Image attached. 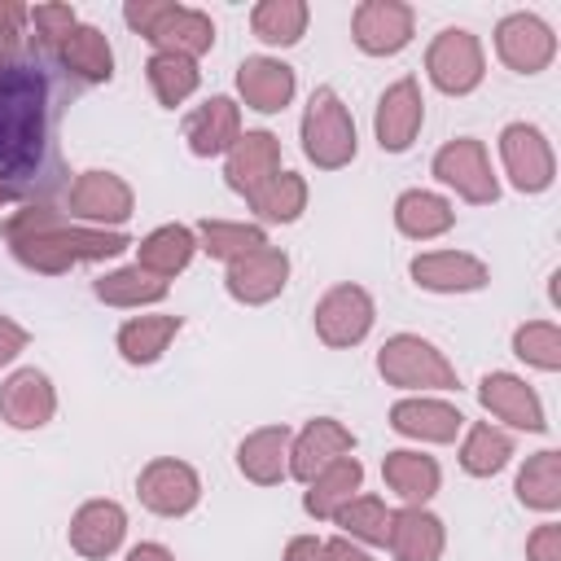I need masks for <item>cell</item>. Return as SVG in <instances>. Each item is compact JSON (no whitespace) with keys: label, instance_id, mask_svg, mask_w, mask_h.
I'll use <instances>...</instances> for the list:
<instances>
[{"label":"cell","instance_id":"obj_20","mask_svg":"<svg viewBox=\"0 0 561 561\" xmlns=\"http://www.w3.org/2000/svg\"><path fill=\"white\" fill-rule=\"evenodd\" d=\"M285 438H289V430L280 425V430H259V434H250L245 443H241V473H250L254 482H276L280 478V460H276V451H285Z\"/></svg>","mask_w":561,"mask_h":561},{"label":"cell","instance_id":"obj_27","mask_svg":"<svg viewBox=\"0 0 561 561\" xmlns=\"http://www.w3.org/2000/svg\"><path fill=\"white\" fill-rule=\"evenodd\" d=\"M504 460H508V438L495 434V430H486V425L473 430V438L465 447V469L469 473H495Z\"/></svg>","mask_w":561,"mask_h":561},{"label":"cell","instance_id":"obj_8","mask_svg":"<svg viewBox=\"0 0 561 561\" xmlns=\"http://www.w3.org/2000/svg\"><path fill=\"white\" fill-rule=\"evenodd\" d=\"M500 53H504L522 75H530L535 66H543V61L552 57V35H548V26H543L539 18L513 13V18L500 22Z\"/></svg>","mask_w":561,"mask_h":561},{"label":"cell","instance_id":"obj_7","mask_svg":"<svg viewBox=\"0 0 561 561\" xmlns=\"http://www.w3.org/2000/svg\"><path fill=\"white\" fill-rule=\"evenodd\" d=\"M123 530H127L123 508L110 504V500H96V504H83V508H79V517H75V526H70V543H75L83 557H110V552L118 548Z\"/></svg>","mask_w":561,"mask_h":561},{"label":"cell","instance_id":"obj_21","mask_svg":"<svg viewBox=\"0 0 561 561\" xmlns=\"http://www.w3.org/2000/svg\"><path fill=\"white\" fill-rule=\"evenodd\" d=\"M280 285H285V259H280V254H263V267L237 263V267L228 272V289H232L237 298H245V302H259V298L276 294Z\"/></svg>","mask_w":561,"mask_h":561},{"label":"cell","instance_id":"obj_26","mask_svg":"<svg viewBox=\"0 0 561 561\" xmlns=\"http://www.w3.org/2000/svg\"><path fill=\"white\" fill-rule=\"evenodd\" d=\"M302 22H307L302 4H263V9H254V31L267 44H294Z\"/></svg>","mask_w":561,"mask_h":561},{"label":"cell","instance_id":"obj_24","mask_svg":"<svg viewBox=\"0 0 561 561\" xmlns=\"http://www.w3.org/2000/svg\"><path fill=\"white\" fill-rule=\"evenodd\" d=\"M386 478H390L408 500H425V495L438 486L434 460H421V456H412V451H394V456L386 460Z\"/></svg>","mask_w":561,"mask_h":561},{"label":"cell","instance_id":"obj_9","mask_svg":"<svg viewBox=\"0 0 561 561\" xmlns=\"http://www.w3.org/2000/svg\"><path fill=\"white\" fill-rule=\"evenodd\" d=\"M421 123V101H416V88L403 79L394 83L386 96H381V114H377V136H381V149L399 153L412 145V131Z\"/></svg>","mask_w":561,"mask_h":561},{"label":"cell","instance_id":"obj_28","mask_svg":"<svg viewBox=\"0 0 561 561\" xmlns=\"http://www.w3.org/2000/svg\"><path fill=\"white\" fill-rule=\"evenodd\" d=\"M337 517H342L346 530H355V535H364V539H373V543H386V539L394 535V526H390L394 517H390L377 500H359L355 508H342Z\"/></svg>","mask_w":561,"mask_h":561},{"label":"cell","instance_id":"obj_3","mask_svg":"<svg viewBox=\"0 0 561 561\" xmlns=\"http://www.w3.org/2000/svg\"><path fill=\"white\" fill-rule=\"evenodd\" d=\"M127 22L131 26H140L153 44H184V48H206L210 39H215V31H210V22L202 18V13H188V9H171V4H162V9H149V4H127Z\"/></svg>","mask_w":561,"mask_h":561},{"label":"cell","instance_id":"obj_16","mask_svg":"<svg viewBox=\"0 0 561 561\" xmlns=\"http://www.w3.org/2000/svg\"><path fill=\"white\" fill-rule=\"evenodd\" d=\"M412 276L430 289H478L486 280L482 263L473 259H456V254H438V259H416Z\"/></svg>","mask_w":561,"mask_h":561},{"label":"cell","instance_id":"obj_2","mask_svg":"<svg viewBox=\"0 0 561 561\" xmlns=\"http://www.w3.org/2000/svg\"><path fill=\"white\" fill-rule=\"evenodd\" d=\"M302 140H307V153L320 167H342L355 153V127L346 123L333 88H316L311 110H307V123H302Z\"/></svg>","mask_w":561,"mask_h":561},{"label":"cell","instance_id":"obj_13","mask_svg":"<svg viewBox=\"0 0 561 561\" xmlns=\"http://www.w3.org/2000/svg\"><path fill=\"white\" fill-rule=\"evenodd\" d=\"M482 403H486V408H495L500 416H508L513 425H526V430H543V416H539V403H535V394H530L522 381L504 377V373H495V377H486V381H482Z\"/></svg>","mask_w":561,"mask_h":561},{"label":"cell","instance_id":"obj_17","mask_svg":"<svg viewBox=\"0 0 561 561\" xmlns=\"http://www.w3.org/2000/svg\"><path fill=\"white\" fill-rule=\"evenodd\" d=\"M390 425L399 434H425V438H451L460 425V412L438 408V403H399L390 412Z\"/></svg>","mask_w":561,"mask_h":561},{"label":"cell","instance_id":"obj_18","mask_svg":"<svg viewBox=\"0 0 561 561\" xmlns=\"http://www.w3.org/2000/svg\"><path fill=\"white\" fill-rule=\"evenodd\" d=\"M394 215H399V228L412 232V237H434V232H443L451 224L447 202L434 197V193H403Z\"/></svg>","mask_w":561,"mask_h":561},{"label":"cell","instance_id":"obj_14","mask_svg":"<svg viewBox=\"0 0 561 561\" xmlns=\"http://www.w3.org/2000/svg\"><path fill=\"white\" fill-rule=\"evenodd\" d=\"M237 131V114H232V101L228 96H215L206 101L193 118H188V140H193V153H219Z\"/></svg>","mask_w":561,"mask_h":561},{"label":"cell","instance_id":"obj_25","mask_svg":"<svg viewBox=\"0 0 561 561\" xmlns=\"http://www.w3.org/2000/svg\"><path fill=\"white\" fill-rule=\"evenodd\" d=\"M66 66H70V70H79L88 83L110 79V48H105L101 31L79 26V31L70 35V61H66Z\"/></svg>","mask_w":561,"mask_h":561},{"label":"cell","instance_id":"obj_22","mask_svg":"<svg viewBox=\"0 0 561 561\" xmlns=\"http://www.w3.org/2000/svg\"><path fill=\"white\" fill-rule=\"evenodd\" d=\"M149 79H153L162 105H175V101H184V96L197 88V70H193V61L180 57V53H158V57L149 61Z\"/></svg>","mask_w":561,"mask_h":561},{"label":"cell","instance_id":"obj_5","mask_svg":"<svg viewBox=\"0 0 561 561\" xmlns=\"http://www.w3.org/2000/svg\"><path fill=\"white\" fill-rule=\"evenodd\" d=\"M316 324H320L324 342H333V346L359 342V337L368 333V324H373V302H368V294H364V289L342 285V289H333V294L320 302Z\"/></svg>","mask_w":561,"mask_h":561},{"label":"cell","instance_id":"obj_23","mask_svg":"<svg viewBox=\"0 0 561 561\" xmlns=\"http://www.w3.org/2000/svg\"><path fill=\"white\" fill-rule=\"evenodd\" d=\"M188 254H193V232H188V228H158V232L140 245V259H145L158 276L180 272V267L188 263Z\"/></svg>","mask_w":561,"mask_h":561},{"label":"cell","instance_id":"obj_12","mask_svg":"<svg viewBox=\"0 0 561 561\" xmlns=\"http://www.w3.org/2000/svg\"><path fill=\"white\" fill-rule=\"evenodd\" d=\"M0 408H4L9 425H22V430H31V425H44V416H48V408H53V394H48V381H44V373H35V368L18 373V377L4 386V394H0Z\"/></svg>","mask_w":561,"mask_h":561},{"label":"cell","instance_id":"obj_11","mask_svg":"<svg viewBox=\"0 0 561 561\" xmlns=\"http://www.w3.org/2000/svg\"><path fill=\"white\" fill-rule=\"evenodd\" d=\"M355 39L364 53H394L408 44V9L399 4H364L355 13Z\"/></svg>","mask_w":561,"mask_h":561},{"label":"cell","instance_id":"obj_29","mask_svg":"<svg viewBox=\"0 0 561 561\" xmlns=\"http://www.w3.org/2000/svg\"><path fill=\"white\" fill-rule=\"evenodd\" d=\"M206 250L228 259V254H254L263 250V232L259 228H224V224H206Z\"/></svg>","mask_w":561,"mask_h":561},{"label":"cell","instance_id":"obj_10","mask_svg":"<svg viewBox=\"0 0 561 561\" xmlns=\"http://www.w3.org/2000/svg\"><path fill=\"white\" fill-rule=\"evenodd\" d=\"M237 83H241V92H245V101H250L254 110L272 114V110H280V105L289 101V92H294V70L280 66V61L250 57V61L241 66Z\"/></svg>","mask_w":561,"mask_h":561},{"label":"cell","instance_id":"obj_31","mask_svg":"<svg viewBox=\"0 0 561 561\" xmlns=\"http://www.w3.org/2000/svg\"><path fill=\"white\" fill-rule=\"evenodd\" d=\"M22 342H26V337H22V329H18V324H9V320H0V364H4V359H13Z\"/></svg>","mask_w":561,"mask_h":561},{"label":"cell","instance_id":"obj_32","mask_svg":"<svg viewBox=\"0 0 561 561\" xmlns=\"http://www.w3.org/2000/svg\"><path fill=\"white\" fill-rule=\"evenodd\" d=\"M127 561H171V552L162 543H140V548H131Z\"/></svg>","mask_w":561,"mask_h":561},{"label":"cell","instance_id":"obj_15","mask_svg":"<svg viewBox=\"0 0 561 561\" xmlns=\"http://www.w3.org/2000/svg\"><path fill=\"white\" fill-rule=\"evenodd\" d=\"M175 329H180L175 316H140V320H131V324L118 329V346H123V355L131 364H149V359L162 355V346H167V337Z\"/></svg>","mask_w":561,"mask_h":561},{"label":"cell","instance_id":"obj_4","mask_svg":"<svg viewBox=\"0 0 561 561\" xmlns=\"http://www.w3.org/2000/svg\"><path fill=\"white\" fill-rule=\"evenodd\" d=\"M140 500L153 508V513H188L197 504V473L180 460H153L145 473H140Z\"/></svg>","mask_w":561,"mask_h":561},{"label":"cell","instance_id":"obj_6","mask_svg":"<svg viewBox=\"0 0 561 561\" xmlns=\"http://www.w3.org/2000/svg\"><path fill=\"white\" fill-rule=\"evenodd\" d=\"M430 70H434V83L443 92H469L478 83V48L465 31H443V39L434 44L430 53Z\"/></svg>","mask_w":561,"mask_h":561},{"label":"cell","instance_id":"obj_1","mask_svg":"<svg viewBox=\"0 0 561 561\" xmlns=\"http://www.w3.org/2000/svg\"><path fill=\"white\" fill-rule=\"evenodd\" d=\"M75 96L79 79L48 44L0 57V197L53 202L70 188L61 118Z\"/></svg>","mask_w":561,"mask_h":561},{"label":"cell","instance_id":"obj_19","mask_svg":"<svg viewBox=\"0 0 561 561\" xmlns=\"http://www.w3.org/2000/svg\"><path fill=\"white\" fill-rule=\"evenodd\" d=\"M329 443H333V447H351L355 438H351L342 425H333V421H316V425L302 434L298 451H294V473L311 482V478L324 469V460H329Z\"/></svg>","mask_w":561,"mask_h":561},{"label":"cell","instance_id":"obj_30","mask_svg":"<svg viewBox=\"0 0 561 561\" xmlns=\"http://www.w3.org/2000/svg\"><path fill=\"white\" fill-rule=\"evenodd\" d=\"M359 486V465L355 460H342L333 473H324V482L307 495V508L311 513H333V500H342L346 491H355Z\"/></svg>","mask_w":561,"mask_h":561}]
</instances>
